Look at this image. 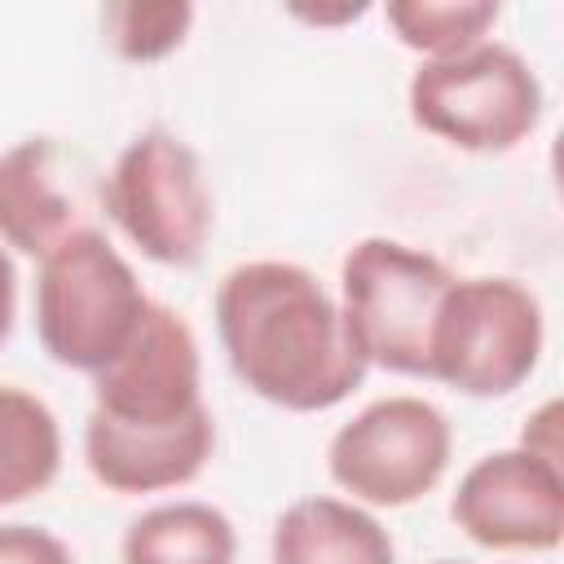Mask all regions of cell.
Instances as JSON below:
<instances>
[{
  "mask_svg": "<svg viewBox=\"0 0 564 564\" xmlns=\"http://www.w3.org/2000/svg\"><path fill=\"white\" fill-rule=\"evenodd\" d=\"M212 317L238 383L278 410H330L348 401L370 370L344 326L335 291L295 260L234 264L216 282Z\"/></svg>",
  "mask_w": 564,
  "mask_h": 564,
  "instance_id": "1",
  "label": "cell"
},
{
  "mask_svg": "<svg viewBox=\"0 0 564 564\" xmlns=\"http://www.w3.org/2000/svg\"><path fill=\"white\" fill-rule=\"evenodd\" d=\"M150 295L128 256L93 225L70 229L35 269V335L66 366L97 375L137 335Z\"/></svg>",
  "mask_w": 564,
  "mask_h": 564,
  "instance_id": "2",
  "label": "cell"
},
{
  "mask_svg": "<svg viewBox=\"0 0 564 564\" xmlns=\"http://www.w3.org/2000/svg\"><path fill=\"white\" fill-rule=\"evenodd\" d=\"M405 110L427 137L467 154H507L542 123L546 93L538 70L502 40L419 62L405 84Z\"/></svg>",
  "mask_w": 564,
  "mask_h": 564,
  "instance_id": "3",
  "label": "cell"
},
{
  "mask_svg": "<svg viewBox=\"0 0 564 564\" xmlns=\"http://www.w3.org/2000/svg\"><path fill=\"white\" fill-rule=\"evenodd\" d=\"M542 300L502 273L454 278L427 339V379L463 397H507L542 361Z\"/></svg>",
  "mask_w": 564,
  "mask_h": 564,
  "instance_id": "4",
  "label": "cell"
},
{
  "mask_svg": "<svg viewBox=\"0 0 564 564\" xmlns=\"http://www.w3.org/2000/svg\"><path fill=\"white\" fill-rule=\"evenodd\" d=\"M458 273L401 238H361L339 264V313L366 366L427 379L436 308Z\"/></svg>",
  "mask_w": 564,
  "mask_h": 564,
  "instance_id": "5",
  "label": "cell"
},
{
  "mask_svg": "<svg viewBox=\"0 0 564 564\" xmlns=\"http://www.w3.org/2000/svg\"><path fill=\"white\" fill-rule=\"evenodd\" d=\"M101 207L154 264L189 269L216 225L203 159L172 128H141L101 176Z\"/></svg>",
  "mask_w": 564,
  "mask_h": 564,
  "instance_id": "6",
  "label": "cell"
},
{
  "mask_svg": "<svg viewBox=\"0 0 564 564\" xmlns=\"http://www.w3.org/2000/svg\"><path fill=\"white\" fill-rule=\"evenodd\" d=\"M454 458L445 410L414 392H392L361 405L326 445L330 480L361 507H410L427 498Z\"/></svg>",
  "mask_w": 564,
  "mask_h": 564,
  "instance_id": "7",
  "label": "cell"
},
{
  "mask_svg": "<svg viewBox=\"0 0 564 564\" xmlns=\"http://www.w3.org/2000/svg\"><path fill=\"white\" fill-rule=\"evenodd\" d=\"M207 410L203 352L189 322L150 300L128 348L93 375V414L119 427H172Z\"/></svg>",
  "mask_w": 564,
  "mask_h": 564,
  "instance_id": "8",
  "label": "cell"
},
{
  "mask_svg": "<svg viewBox=\"0 0 564 564\" xmlns=\"http://www.w3.org/2000/svg\"><path fill=\"white\" fill-rule=\"evenodd\" d=\"M449 520L489 551H555L564 538V467L524 445L489 449L458 476Z\"/></svg>",
  "mask_w": 564,
  "mask_h": 564,
  "instance_id": "9",
  "label": "cell"
},
{
  "mask_svg": "<svg viewBox=\"0 0 564 564\" xmlns=\"http://www.w3.org/2000/svg\"><path fill=\"white\" fill-rule=\"evenodd\" d=\"M216 449L212 410L189 414L172 427H119L88 410L84 463L93 480L110 494H163L189 485Z\"/></svg>",
  "mask_w": 564,
  "mask_h": 564,
  "instance_id": "10",
  "label": "cell"
},
{
  "mask_svg": "<svg viewBox=\"0 0 564 564\" xmlns=\"http://www.w3.org/2000/svg\"><path fill=\"white\" fill-rule=\"evenodd\" d=\"M70 229H79V207L62 185L57 141L22 137L0 150V247L40 260Z\"/></svg>",
  "mask_w": 564,
  "mask_h": 564,
  "instance_id": "11",
  "label": "cell"
},
{
  "mask_svg": "<svg viewBox=\"0 0 564 564\" xmlns=\"http://www.w3.org/2000/svg\"><path fill=\"white\" fill-rule=\"evenodd\" d=\"M273 564H397V542L383 520L335 494H308L282 507L269 533Z\"/></svg>",
  "mask_w": 564,
  "mask_h": 564,
  "instance_id": "12",
  "label": "cell"
},
{
  "mask_svg": "<svg viewBox=\"0 0 564 564\" xmlns=\"http://www.w3.org/2000/svg\"><path fill=\"white\" fill-rule=\"evenodd\" d=\"M123 564H234L238 529L234 520L198 498H176L145 507L128 520L119 542Z\"/></svg>",
  "mask_w": 564,
  "mask_h": 564,
  "instance_id": "13",
  "label": "cell"
},
{
  "mask_svg": "<svg viewBox=\"0 0 564 564\" xmlns=\"http://www.w3.org/2000/svg\"><path fill=\"white\" fill-rule=\"evenodd\" d=\"M62 471V427L44 397L0 383V507L44 494Z\"/></svg>",
  "mask_w": 564,
  "mask_h": 564,
  "instance_id": "14",
  "label": "cell"
},
{
  "mask_svg": "<svg viewBox=\"0 0 564 564\" xmlns=\"http://www.w3.org/2000/svg\"><path fill=\"white\" fill-rule=\"evenodd\" d=\"M502 4L498 0H388L383 22L397 35L401 48L419 53L423 62L463 53L498 26Z\"/></svg>",
  "mask_w": 564,
  "mask_h": 564,
  "instance_id": "15",
  "label": "cell"
},
{
  "mask_svg": "<svg viewBox=\"0 0 564 564\" xmlns=\"http://www.w3.org/2000/svg\"><path fill=\"white\" fill-rule=\"evenodd\" d=\"M194 4L185 0H119L101 9V35L123 62H159L185 44Z\"/></svg>",
  "mask_w": 564,
  "mask_h": 564,
  "instance_id": "16",
  "label": "cell"
},
{
  "mask_svg": "<svg viewBox=\"0 0 564 564\" xmlns=\"http://www.w3.org/2000/svg\"><path fill=\"white\" fill-rule=\"evenodd\" d=\"M0 564H75L70 546L40 524H0Z\"/></svg>",
  "mask_w": 564,
  "mask_h": 564,
  "instance_id": "17",
  "label": "cell"
},
{
  "mask_svg": "<svg viewBox=\"0 0 564 564\" xmlns=\"http://www.w3.org/2000/svg\"><path fill=\"white\" fill-rule=\"evenodd\" d=\"M560 423H564V410H560V401L551 397V401H542V405H538V410L524 419L520 445H524L529 454L546 458V463H560V458H564V436H560Z\"/></svg>",
  "mask_w": 564,
  "mask_h": 564,
  "instance_id": "18",
  "label": "cell"
},
{
  "mask_svg": "<svg viewBox=\"0 0 564 564\" xmlns=\"http://www.w3.org/2000/svg\"><path fill=\"white\" fill-rule=\"evenodd\" d=\"M13 317H18V269H13V251L0 247V344L13 335Z\"/></svg>",
  "mask_w": 564,
  "mask_h": 564,
  "instance_id": "19",
  "label": "cell"
},
{
  "mask_svg": "<svg viewBox=\"0 0 564 564\" xmlns=\"http://www.w3.org/2000/svg\"><path fill=\"white\" fill-rule=\"evenodd\" d=\"M300 22H308V26H339V22H357V18H366L370 13V4H335V9H291Z\"/></svg>",
  "mask_w": 564,
  "mask_h": 564,
  "instance_id": "20",
  "label": "cell"
},
{
  "mask_svg": "<svg viewBox=\"0 0 564 564\" xmlns=\"http://www.w3.org/2000/svg\"><path fill=\"white\" fill-rule=\"evenodd\" d=\"M432 564H458V560H432Z\"/></svg>",
  "mask_w": 564,
  "mask_h": 564,
  "instance_id": "21",
  "label": "cell"
}]
</instances>
